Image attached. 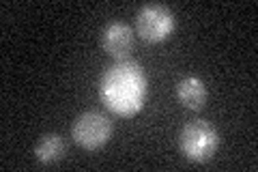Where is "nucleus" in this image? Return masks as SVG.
Returning a JSON list of instances; mask_svg holds the SVG:
<instances>
[{
  "instance_id": "20e7f679",
  "label": "nucleus",
  "mask_w": 258,
  "mask_h": 172,
  "mask_svg": "<svg viewBox=\"0 0 258 172\" xmlns=\"http://www.w3.org/2000/svg\"><path fill=\"white\" fill-rule=\"evenodd\" d=\"M71 136L74 140L86 151H97L101 146H106L112 138V121L103 112L88 110L82 112L74 121L71 127Z\"/></svg>"
},
{
  "instance_id": "f03ea898",
  "label": "nucleus",
  "mask_w": 258,
  "mask_h": 172,
  "mask_svg": "<svg viewBox=\"0 0 258 172\" xmlns=\"http://www.w3.org/2000/svg\"><path fill=\"white\" fill-rule=\"evenodd\" d=\"M179 149L194 163H205L220 149V134L205 119H191L179 134Z\"/></svg>"
},
{
  "instance_id": "39448f33",
  "label": "nucleus",
  "mask_w": 258,
  "mask_h": 172,
  "mask_svg": "<svg viewBox=\"0 0 258 172\" xmlns=\"http://www.w3.org/2000/svg\"><path fill=\"white\" fill-rule=\"evenodd\" d=\"M134 43H136L134 28L125 22H110L101 32L103 50H106L108 56H112L116 61L129 59V54L134 50Z\"/></svg>"
},
{
  "instance_id": "7ed1b4c3",
  "label": "nucleus",
  "mask_w": 258,
  "mask_h": 172,
  "mask_svg": "<svg viewBox=\"0 0 258 172\" xmlns=\"http://www.w3.org/2000/svg\"><path fill=\"white\" fill-rule=\"evenodd\" d=\"M174 13L161 3H149L136 15V32L147 43H161L174 32Z\"/></svg>"
},
{
  "instance_id": "0eeeda50",
  "label": "nucleus",
  "mask_w": 258,
  "mask_h": 172,
  "mask_svg": "<svg viewBox=\"0 0 258 172\" xmlns=\"http://www.w3.org/2000/svg\"><path fill=\"white\" fill-rule=\"evenodd\" d=\"M64 153H67V144L58 134H45L39 138V142L35 146V157L39 163L43 166H52V163H58Z\"/></svg>"
},
{
  "instance_id": "f257e3e1",
  "label": "nucleus",
  "mask_w": 258,
  "mask_h": 172,
  "mask_svg": "<svg viewBox=\"0 0 258 172\" xmlns=\"http://www.w3.org/2000/svg\"><path fill=\"white\" fill-rule=\"evenodd\" d=\"M149 93L147 73L136 61H116L103 71L99 80V97L116 117H134L144 105Z\"/></svg>"
},
{
  "instance_id": "423d86ee",
  "label": "nucleus",
  "mask_w": 258,
  "mask_h": 172,
  "mask_svg": "<svg viewBox=\"0 0 258 172\" xmlns=\"http://www.w3.org/2000/svg\"><path fill=\"white\" fill-rule=\"evenodd\" d=\"M176 97L187 110H203L207 103V86L196 76H187L176 84Z\"/></svg>"
}]
</instances>
